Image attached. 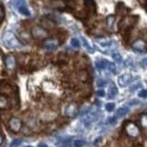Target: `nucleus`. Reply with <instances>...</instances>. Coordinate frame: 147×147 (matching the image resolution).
<instances>
[{"label": "nucleus", "mask_w": 147, "mask_h": 147, "mask_svg": "<svg viewBox=\"0 0 147 147\" xmlns=\"http://www.w3.org/2000/svg\"><path fill=\"white\" fill-rule=\"evenodd\" d=\"M108 62L107 61H103V60H101V61H98L96 63V66L98 69H104L106 68V66H108Z\"/></svg>", "instance_id": "obj_16"}, {"label": "nucleus", "mask_w": 147, "mask_h": 147, "mask_svg": "<svg viewBox=\"0 0 147 147\" xmlns=\"http://www.w3.org/2000/svg\"><path fill=\"white\" fill-rule=\"evenodd\" d=\"M2 40L7 48H17L20 46V41H18L16 35L11 31L5 32L3 34Z\"/></svg>", "instance_id": "obj_1"}, {"label": "nucleus", "mask_w": 147, "mask_h": 147, "mask_svg": "<svg viewBox=\"0 0 147 147\" xmlns=\"http://www.w3.org/2000/svg\"><path fill=\"white\" fill-rule=\"evenodd\" d=\"M4 16V11H3V8L0 7V18H2Z\"/></svg>", "instance_id": "obj_30"}, {"label": "nucleus", "mask_w": 147, "mask_h": 147, "mask_svg": "<svg viewBox=\"0 0 147 147\" xmlns=\"http://www.w3.org/2000/svg\"><path fill=\"white\" fill-rule=\"evenodd\" d=\"M38 147H48V145H47V144H43V142H41V144H39Z\"/></svg>", "instance_id": "obj_32"}, {"label": "nucleus", "mask_w": 147, "mask_h": 147, "mask_svg": "<svg viewBox=\"0 0 147 147\" xmlns=\"http://www.w3.org/2000/svg\"><path fill=\"white\" fill-rule=\"evenodd\" d=\"M141 63H142V65L144 66V67H147V58L142 59V62H141Z\"/></svg>", "instance_id": "obj_29"}, {"label": "nucleus", "mask_w": 147, "mask_h": 147, "mask_svg": "<svg viewBox=\"0 0 147 147\" xmlns=\"http://www.w3.org/2000/svg\"><path fill=\"white\" fill-rule=\"evenodd\" d=\"M137 103H139V101H138V100H132L130 102V105H135Z\"/></svg>", "instance_id": "obj_31"}, {"label": "nucleus", "mask_w": 147, "mask_h": 147, "mask_svg": "<svg viewBox=\"0 0 147 147\" xmlns=\"http://www.w3.org/2000/svg\"><path fill=\"white\" fill-rule=\"evenodd\" d=\"M42 28L45 30V29H49V30H51V29H53V28L55 27V24L52 21V20H46V18H43L42 20Z\"/></svg>", "instance_id": "obj_10"}, {"label": "nucleus", "mask_w": 147, "mask_h": 147, "mask_svg": "<svg viewBox=\"0 0 147 147\" xmlns=\"http://www.w3.org/2000/svg\"><path fill=\"white\" fill-rule=\"evenodd\" d=\"M77 111H78L77 105L76 103H71V104H69L67 107L65 108L64 113H65L66 116L73 118V117H75L76 115L77 114Z\"/></svg>", "instance_id": "obj_5"}, {"label": "nucleus", "mask_w": 147, "mask_h": 147, "mask_svg": "<svg viewBox=\"0 0 147 147\" xmlns=\"http://www.w3.org/2000/svg\"><path fill=\"white\" fill-rule=\"evenodd\" d=\"M86 142L84 140H76L74 142V146L75 147H84Z\"/></svg>", "instance_id": "obj_18"}, {"label": "nucleus", "mask_w": 147, "mask_h": 147, "mask_svg": "<svg viewBox=\"0 0 147 147\" xmlns=\"http://www.w3.org/2000/svg\"><path fill=\"white\" fill-rule=\"evenodd\" d=\"M2 142H3V137H2L1 134H0V145H1Z\"/></svg>", "instance_id": "obj_33"}, {"label": "nucleus", "mask_w": 147, "mask_h": 147, "mask_svg": "<svg viewBox=\"0 0 147 147\" xmlns=\"http://www.w3.org/2000/svg\"><path fill=\"white\" fill-rule=\"evenodd\" d=\"M79 78L82 81H86V78H87V74L86 71H81L79 74Z\"/></svg>", "instance_id": "obj_22"}, {"label": "nucleus", "mask_w": 147, "mask_h": 147, "mask_svg": "<svg viewBox=\"0 0 147 147\" xmlns=\"http://www.w3.org/2000/svg\"><path fill=\"white\" fill-rule=\"evenodd\" d=\"M112 58L115 60V61H117L118 63H121L122 62V58H121V55L119 54V53H115L112 54Z\"/></svg>", "instance_id": "obj_20"}, {"label": "nucleus", "mask_w": 147, "mask_h": 147, "mask_svg": "<svg viewBox=\"0 0 147 147\" xmlns=\"http://www.w3.org/2000/svg\"><path fill=\"white\" fill-rule=\"evenodd\" d=\"M94 115L93 114H91V113H89V114H87L86 115V117L85 118V119H84V122H85V124H89V123H91L92 122V121L94 119Z\"/></svg>", "instance_id": "obj_17"}, {"label": "nucleus", "mask_w": 147, "mask_h": 147, "mask_svg": "<svg viewBox=\"0 0 147 147\" xmlns=\"http://www.w3.org/2000/svg\"><path fill=\"white\" fill-rule=\"evenodd\" d=\"M42 44L45 49L50 50V51H53L55 49H57L59 42H58V40L54 38H47L46 40H44Z\"/></svg>", "instance_id": "obj_4"}, {"label": "nucleus", "mask_w": 147, "mask_h": 147, "mask_svg": "<svg viewBox=\"0 0 147 147\" xmlns=\"http://www.w3.org/2000/svg\"><path fill=\"white\" fill-rule=\"evenodd\" d=\"M118 94V89H117V87L115 86V85H111L109 87V98H114L115 96H116Z\"/></svg>", "instance_id": "obj_13"}, {"label": "nucleus", "mask_w": 147, "mask_h": 147, "mask_svg": "<svg viewBox=\"0 0 147 147\" xmlns=\"http://www.w3.org/2000/svg\"><path fill=\"white\" fill-rule=\"evenodd\" d=\"M8 106V99L7 96L0 95V109H7Z\"/></svg>", "instance_id": "obj_11"}, {"label": "nucleus", "mask_w": 147, "mask_h": 147, "mask_svg": "<svg viewBox=\"0 0 147 147\" xmlns=\"http://www.w3.org/2000/svg\"><path fill=\"white\" fill-rule=\"evenodd\" d=\"M125 130L128 135H131V136H137L139 134V129L138 127L135 125L134 123H129L126 125L125 127Z\"/></svg>", "instance_id": "obj_6"}, {"label": "nucleus", "mask_w": 147, "mask_h": 147, "mask_svg": "<svg viewBox=\"0 0 147 147\" xmlns=\"http://www.w3.org/2000/svg\"><path fill=\"white\" fill-rule=\"evenodd\" d=\"M96 96H100V98H102V96H105V92H104V90H103V89L98 90V91H96Z\"/></svg>", "instance_id": "obj_27"}, {"label": "nucleus", "mask_w": 147, "mask_h": 147, "mask_svg": "<svg viewBox=\"0 0 147 147\" xmlns=\"http://www.w3.org/2000/svg\"><path fill=\"white\" fill-rule=\"evenodd\" d=\"M129 112V109L128 108H125V107H123V108H119L118 110H117V117L118 118H122L124 117L125 115Z\"/></svg>", "instance_id": "obj_12"}, {"label": "nucleus", "mask_w": 147, "mask_h": 147, "mask_svg": "<svg viewBox=\"0 0 147 147\" xmlns=\"http://www.w3.org/2000/svg\"><path fill=\"white\" fill-rule=\"evenodd\" d=\"M18 11H20V13H21L22 15H24V16H27V17L30 16V12L29 10V8H28L27 7H25V6H20V7H18Z\"/></svg>", "instance_id": "obj_14"}, {"label": "nucleus", "mask_w": 147, "mask_h": 147, "mask_svg": "<svg viewBox=\"0 0 147 147\" xmlns=\"http://www.w3.org/2000/svg\"><path fill=\"white\" fill-rule=\"evenodd\" d=\"M139 96L140 98H147V90L144 89V90H142L139 92Z\"/></svg>", "instance_id": "obj_26"}, {"label": "nucleus", "mask_w": 147, "mask_h": 147, "mask_svg": "<svg viewBox=\"0 0 147 147\" xmlns=\"http://www.w3.org/2000/svg\"><path fill=\"white\" fill-rule=\"evenodd\" d=\"M109 65V70L111 71L112 73H116V66H115L114 63H108Z\"/></svg>", "instance_id": "obj_24"}, {"label": "nucleus", "mask_w": 147, "mask_h": 147, "mask_svg": "<svg viewBox=\"0 0 147 147\" xmlns=\"http://www.w3.org/2000/svg\"><path fill=\"white\" fill-rule=\"evenodd\" d=\"M71 44H72V46H74V47H76V48H79V46H80L79 40L76 38H73L71 40Z\"/></svg>", "instance_id": "obj_21"}, {"label": "nucleus", "mask_w": 147, "mask_h": 147, "mask_svg": "<svg viewBox=\"0 0 147 147\" xmlns=\"http://www.w3.org/2000/svg\"><path fill=\"white\" fill-rule=\"evenodd\" d=\"M131 76H128V75H124V76H121V77L119 78V84L121 85V86H127L128 84H130L131 82Z\"/></svg>", "instance_id": "obj_9"}, {"label": "nucleus", "mask_w": 147, "mask_h": 147, "mask_svg": "<svg viewBox=\"0 0 147 147\" xmlns=\"http://www.w3.org/2000/svg\"><path fill=\"white\" fill-rule=\"evenodd\" d=\"M8 126H9V129H10V131H13V132H18L22 128V122L20 119L18 118H12L9 119L8 121Z\"/></svg>", "instance_id": "obj_3"}, {"label": "nucleus", "mask_w": 147, "mask_h": 147, "mask_svg": "<svg viewBox=\"0 0 147 147\" xmlns=\"http://www.w3.org/2000/svg\"><path fill=\"white\" fill-rule=\"evenodd\" d=\"M106 110H108V111H112L115 108V104L114 103H108L106 105Z\"/></svg>", "instance_id": "obj_23"}, {"label": "nucleus", "mask_w": 147, "mask_h": 147, "mask_svg": "<svg viewBox=\"0 0 147 147\" xmlns=\"http://www.w3.org/2000/svg\"><path fill=\"white\" fill-rule=\"evenodd\" d=\"M21 144V141L20 140H14L11 144H10V147H17Z\"/></svg>", "instance_id": "obj_25"}, {"label": "nucleus", "mask_w": 147, "mask_h": 147, "mask_svg": "<svg viewBox=\"0 0 147 147\" xmlns=\"http://www.w3.org/2000/svg\"><path fill=\"white\" fill-rule=\"evenodd\" d=\"M114 21H115V17L113 15H110L107 18V25L109 27H112Z\"/></svg>", "instance_id": "obj_19"}, {"label": "nucleus", "mask_w": 147, "mask_h": 147, "mask_svg": "<svg viewBox=\"0 0 147 147\" xmlns=\"http://www.w3.org/2000/svg\"><path fill=\"white\" fill-rule=\"evenodd\" d=\"M26 147H31L30 145H28V146H26Z\"/></svg>", "instance_id": "obj_34"}, {"label": "nucleus", "mask_w": 147, "mask_h": 147, "mask_svg": "<svg viewBox=\"0 0 147 147\" xmlns=\"http://www.w3.org/2000/svg\"><path fill=\"white\" fill-rule=\"evenodd\" d=\"M132 48L139 51V52H144V51H145V49H146V44L144 40L139 39L132 43Z\"/></svg>", "instance_id": "obj_8"}, {"label": "nucleus", "mask_w": 147, "mask_h": 147, "mask_svg": "<svg viewBox=\"0 0 147 147\" xmlns=\"http://www.w3.org/2000/svg\"><path fill=\"white\" fill-rule=\"evenodd\" d=\"M96 84H98V86H105L106 82H105L104 80H101V79H99V80L98 81V83H96Z\"/></svg>", "instance_id": "obj_28"}, {"label": "nucleus", "mask_w": 147, "mask_h": 147, "mask_svg": "<svg viewBox=\"0 0 147 147\" xmlns=\"http://www.w3.org/2000/svg\"><path fill=\"white\" fill-rule=\"evenodd\" d=\"M5 64H6V67L9 70H13L16 67V59L13 55H7L5 59Z\"/></svg>", "instance_id": "obj_7"}, {"label": "nucleus", "mask_w": 147, "mask_h": 147, "mask_svg": "<svg viewBox=\"0 0 147 147\" xmlns=\"http://www.w3.org/2000/svg\"><path fill=\"white\" fill-rule=\"evenodd\" d=\"M31 32H32V36L39 40H42V39L46 40V38L48 37L47 30H44L41 26H34L32 28Z\"/></svg>", "instance_id": "obj_2"}, {"label": "nucleus", "mask_w": 147, "mask_h": 147, "mask_svg": "<svg viewBox=\"0 0 147 147\" xmlns=\"http://www.w3.org/2000/svg\"><path fill=\"white\" fill-rule=\"evenodd\" d=\"M82 41H83V44H84V47L88 51L89 53H94V49L91 47V46L89 45V43L87 42V40L84 38V37H82Z\"/></svg>", "instance_id": "obj_15"}]
</instances>
